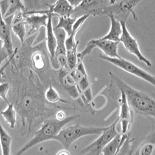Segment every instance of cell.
I'll list each match as a JSON object with an SVG mask.
<instances>
[{"label":"cell","mask_w":155,"mask_h":155,"mask_svg":"<svg viewBox=\"0 0 155 155\" xmlns=\"http://www.w3.org/2000/svg\"><path fill=\"white\" fill-rule=\"evenodd\" d=\"M26 25L23 11H18L13 15L11 19V29L16 37L19 39L22 45L24 44L25 38L26 35Z\"/></svg>","instance_id":"obj_11"},{"label":"cell","mask_w":155,"mask_h":155,"mask_svg":"<svg viewBox=\"0 0 155 155\" xmlns=\"http://www.w3.org/2000/svg\"><path fill=\"white\" fill-rule=\"evenodd\" d=\"M142 0H119L113 5H110L105 8L103 15H113L120 22H127L129 16L132 15L135 21H138V17L135 12V9Z\"/></svg>","instance_id":"obj_4"},{"label":"cell","mask_w":155,"mask_h":155,"mask_svg":"<svg viewBox=\"0 0 155 155\" xmlns=\"http://www.w3.org/2000/svg\"><path fill=\"white\" fill-rule=\"evenodd\" d=\"M9 55L7 51V50L4 47L1 51H0V67L2 66V64L4 61H5L8 57H9Z\"/></svg>","instance_id":"obj_32"},{"label":"cell","mask_w":155,"mask_h":155,"mask_svg":"<svg viewBox=\"0 0 155 155\" xmlns=\"http://www.w3.org/2000/svg\"><path fill=\"white\" fill-rule=\"evenodd\" d=\"M24 18L26 25L30 27L27 35H30L42 27H46L48 15L46 14H24Z\"/></svg>","instance_id":"obj_13"},{"label":"cell","mask_w":155,"mask_h":155,"mask_svg":"<svg viewBox=\"0 0 155 155\" xmlns=\"http://www.w3.org/2000/svg\"><path fill=\"white\" fill-rule=\"evenodd\" d=\"M118 134L116 129V121L109 127L99 135V137L91 144L84 148L81 153L85 155H101L103 149L109 142L113 139Z\"/></svg>","instance_id":"obj_7"},{"label":"cell","mask_w":155,"mask_h":155,"mask_svg":"<svg viewBox=\"0 0 155 155\" xmlns=\"http://www.w3.org/2000/svg\"><path fill=\"white\" fill-rule=\"evenodd\" d=\"M4 48V42L2 41V40L0 39V51Z\"/></svg>","instance_id":"obj_36"},{"label":"cell","mask_w":155,"mask_h":155,"mask_svg":"<svg viewBox=\"0 0 155 155\" xmlns=\"http://www.w3.org/2000/svg\"><path fill=\"white\" fill-rule=\"evenodd\" d=\"M82 1L83 0H67L70 5L74 9L78 7L81 4Z\"/></svg>","instance_id":"obj_33"},{"label":"cell","mask_w":155,"mask_h":155,"mask_svg":"<svg viewBox=\"0 0 155 155\" xmlns=\"http://www.w3.org/2000/svg\"><path fill=\"white\" fill-rule=\"evenodd\" d=\"M44 96L47 102L50 104H55L59 101L62 103L67 102L65 100L62 99L57 91L52 85L49 86L45 93H44Z\"/></svg>","instance_id":"obj_26"},{"label":"cell","mask_w":155,"mask_h":155,"mask_svg":"<svg viewBox=\"0 0 155 155\" xmlns=\"http://www.w3.org/2000/svg\"><path fill=\"white\" fill-rule=\"evenodd\" d=\"M106 128L87 127L77 123L67 127H64L53 140L58 142L64 149L68 150L78 140L89 135H100Z\"/></svg>","instance_id":"obj_3"},{"label":"cell","mask_w":155,"mask_h":155,"mask_svg":"<svg viewBox=\"0 0 155 155\" xmlns=\"http://www.w3.org/2000/svg\"><path fill=\"white\" fill-rule=\"evenodd\" d=\"M56 155H71L70 152L65 149H64L62 150H60Z\"/></svg>","instance_id":"obj_35"},{"label":"cell","mask_w":155,"mask_h":155,"mask_svg":"<svg viewBox=\"0 0 155 155\" xmlns=\"http://www.w3.org/2000/svg\"><path fill=\"white\" fill-rule=\"evenodd\" d=\"M89 17V16L84 15L80 16L77 19L75 22L74 23V25L73 26L72 31L71 35L70 36H67L65 41V46H66L67 50H68L71 48H72L77 43L78 40L76 41L75 36L78 32L81 30L83 25L85 22L86 21L87 19Z\"/></svg>","instance_id":"obj_20"},{"label":"cell","mask_w":155,"mask_h":155,"mask_svg":"<svg viewBox=\"0 0 155 155\" xmlns=\"http://www.w3.org/2000/svg\"><path fill=\"white\" fill-rule=\"evenodd\" d=\"M67 117L66 116L65 113L63 111H59L55 114V118L60 121L64 120Z\"/></svg>","instance_id":"obj_34"},{"label":"cell","mask_w":155,"mask_h":155,"mask_svg":"<svg viewBox=\"0 0 155 155\" xmlns=\"http://www.w3.org/2000/svg\"><path fill=\"white\" fill-rule=\"evenodd\" d=\"M23 7L24 13H31L40 10L39 0H21Z\"/></svg>","instance_id":"obj_28"},{"label":"cell","mask_w":155,"mask_h":155,"mask_svg":"<svg viewBox=\"0 0 155 155\" xmlns=\"http://www.w3.org/2000/svg\"><path fill=\"white\" fill-rule=\"evenodd\" d=\"M10 89V85L8 82H3L0 84V98L8 105L10 101L8 99V94Z\"/></svg>","instance_id":"obj_30"},{"label":"cell","mask_w":155,"mask_h":155,"mask_svg":"<svg viewBox=\"0 0 155 155\" xmlns=\"http://www.w3.org/2000/svg\"><path fill=\"white\" fill-rule=\"evenodd\" d=\"M123 27V33L120 39V43L131 54L135 56L140 62L145 64L148 67H151L152 64L142 53L137 40L135 39L128 30L125 22H121Z\"/></svg>","instance_id":"obj_9"},{"label":"cell","mask_w":155,"mask_h":155,"mask_svg":"<svg viewBox=\"0 0 155 155\" xmlns=\"http://www.w3.org/2000/svg\"><path fill=\"white\" fill-rule=\"evenodd\" d=\"M79 44V41L78 40L77 43L74 47L68 50H67V64L69 71L73 70L76 67L79 61L78 57V47Z\"/></svg>","instance_id":"obj_25"},{"label":"cell","mask_w":155,"mask_h":155,"mask_svg":"<svg viewBox=\"0 0 155 155\" xmlns=\"http://www.w3.org/2000/svg\"><path fill=\"white\" fill-rule=\"evenodd\" d=\"M134 138H131L129 134L116 155H134Z\"/></svg>","instance_id":"obj_27"},{"label":"cell","mask_w":155,"mask_h":155,"mask_svg":"<svg viewBox=\"0 0 155 155\" xmlns=\"http://www.w3.org/2000/svg\"><path fill=\"white\" fill-rule=\"evenodd\" d=\"M129 134H130L124 135H122L121 134H117L116 136L113 139L111 140L107 144V145L104 147L101 152L102 155H116Z\"/></svg>","instance_id":"obj_18"},{"label":"cell","mask_w":155,"mask_h":155,"mask_svg":"<svg viewBox=\"0 0 155 155\" xmlns=\"http://www.w3.org/2000/svg\"><path fill=\"white\" fill-rule=\"evenodd\" d=\"M99 57L125 72L141 79L155 87V77L141 68L124 58H110L105 55L101 54Z\"/></svg>","instance_id":"obj_5"},{"label":"cell","mask_w":155,"mask_h":155,"mask_svg":"<svg viewBox=\"0 0 155 155\" xmlns=\"http://www.w3.org/2000/svg\"><path fill=\"white\" fill-rule=\"evenodd\" d=\"M35 14H46L48 15L47 24L46 27V43L47 50L50 57V61L53 68L55 70H60L59 66L55 60V53L57 47V40L55 35L54 26L53 25V14L48 12L47 10H39L35 12Z\"/></svg>","instance_id":"obj_10"},{"label":"cell","mask_w":155,"mask_h":155,"mask_svg":"<svg viewBox=\"0 0 155 155\" xmlns=\"http://www.w3.org/2000/svg\"><path fill=\"white\" fill-rule=\"evenodd\" d=\"M110 19L111 26L108 33L101 39L120 42L123 33V27L121 22L117 20L113 15H107Z\"/></svg>","instance_id":"obj_17"},{"label":"cell","mask_w":155,"mask_h":155,"mask_svg":"<svg viewBox=\"0 0 155 155\" xmlns=\"http://www.w3.org/2000/svg\"><path fill=\"white\" fill-rule=\"evenodd\" d=\"M17 52H18V49H17V48H16L14 50V52L13 54L11 55L9 57V59L5 62V63L0 67V84L4 82L3 81V75H4V71H5V69L7 68L8 65L10 64V63L12 61V60H14Z\"/></svg>","instance_id":"obj_31"},{"label":"cell","mask_w":155,"mask_h":155,"mask_svg":"<svg viewBox=\"0 0 155 155\" xmlns=\"http://www.w3.org/2000/svg\"><path fill=\"white\" fill-rule=\"evenodd\" d=\"M58 21L55 26L56 29H61L66 32L67 36H70L72 31L73 26L77 18L72 16L58 17Z\"/></svg>","instance_id":"obj_24"},{"label":"cell","mask_w":155,"mask_h":155,"mask_svg":"<svg viewBox=\"0 0 155 155\" xmlns=\"http://www.w3.org/2000/svg\"><path fill=\"white\" fill-rule=\"evenodd\" d=\"M94 48H96V47L92 42V40L88 41V43L86 45L85 48L81 52H78V57L79 61H83L86 56L91 54Z\"/></svg>","instance_id":"obj_29"},{"label":"cell","mask_w":155,"mask_h":155,"mask_svg":"<svg viewBox=\"0 0 155 155\" xmlns=\"http://www.w3.org/2000/svg\"><path fill=\"white\" fill-rule=\"evenodd\" d=\"M110 5L109 0H83L78 7L74 9L71 16L78 18L84 15H103L104 10Z\"/></svg>","instance_id":"obj_8"},{"label":"cell","mask_w":155,"mask_h":155,"mask_svg":"<svg viewBox=\"0 0 155 155\" xmlns=\"http://www.w3.org/2000/svg\"><path fill=\"white\" fill-rule=\"evenodd\" d=\"M1 114L10 128L14 129L17 122V111L14 103L10 102L7 108L1 112Z\"/></svg>","instance_id":"obj_23"},{"label":"cell","mask_w":155,"mask_h":155,"mask_svg":"<svg viewBox=\"0 0 155 155\" xmlns=\"http://www.w3.org/2000/svg\"><path fill=\"white\" fill-rule=\"evenodd\" d=\"M96 48H98L104 53V55L110 58H120L118 50L120 42L113 41L109 40H104L101 38L92 39Z\"/></svg>","instance_id":"obj_14"},{"label":"cell","mask_w":155,"mask_h":155,"mask_svg":"<svg viewBox=\"0 0 155 155\" xmlns=\"http://www.w3.org/2000/svg\"><path fill=\"white\" fill-rule=\"evenodd\" d=\"M11 23L6 21L2 14L0 7V39L4 42V47L8 52L9 56L13 54L14 52L13 43L11 33Z\"/></svg>","instance_id":"obj_12"},{"label":"cell","mask_w":155,"mask_h":155,"mask_svg":"<svg viewBox=\"0 0 155 155\" xmlns=\"http://www.w3.org/2000/svg\"><path fill=\"white\" fill-rule=\"evenodd\" d=\"M48 9L47 10L53 15L58 17L71 16L74 8L68 2L67 0H57L53 4H48Z\"/></svg>","instance_id":"obj_15"},{"label":"cell","mask_w":155,"mask_h":155,"mask_svg":"<svg viewBox=\"0 0 155 155\" xmlns=\"http://www.w3.org/2000/svg\"><path fill=\"white\" fill-rule=\"evenodd\" d=\"M78 117H79V115L70 116L62 121L58 120L55 118L45 120L39 130L35 132L34 137L31 140L13 155H22L26 152L39 144L48 140H53L55 136L66 125Z\"/></svg>","instance_id":"obj_2"},{"label":"cell","mask_w":155,"mask_h":155,"mask_svg":"<svg viewBox=\"0 0 155 155\" xmlns=\"http://www.w3.org/2000/svg\"><path fill=\"white\" fill-rule=\"evenodd\" d=\"M109 2L110 5H113L116 2V0H109Z\"/></svg>","instance_id":"obj_37"},{"label":"cell","mask_w":155,"mask_h":155,"mask_svg":"<svg viewBox=\"0 0 155 155\" xmlns=\"http://www.w3.org/2000/svg\"><path fill=\"white\" fill-rule=\"evenodd\" d=\"M155 151V129L142 141L137 151V155H153Z\"/></svg>","instance_id":"obj_19"},{"label":"cell","mask_w":155,"mask_h":155,"mask_svg":"<svg viewBox=\"0 0 155 155\" xmlns=\"http://www.w3.org/2000/svg\"><path fill=\"white\" fill-rule=\"evenodd\" d=\"M54 30L57 40V47L55 53V57L56 60V58L58 57L67 55L65 41L67 38V35L66 32L61 29H56L54 27Z\"/></svg>","instance_id":"obj_21"},{"label":"cell","mask_w":155,"mask_h":155,"mask_svg":"<svg viewBox=\"0 0 155 155\" xmlns=\"http://www.w3.org/2000/svg\"><path fill=\"white\" fill-rule=\"evenodd\" d=\"M0 7L4 19H7L18 11L24 12V7L21 0H0Z\"/></svg>","instance_id":"obj_16"},{"label":"cell","mask_w":155,"mask_h":155,"mask_svg":"<svg viewBox=\"0 0 155 155\" xmlns=\"http://www.w3.org/2000/svg\"><path fill=\"white\" fill-rule=\"evenodd\" d=\"M120 92V97L118 99L119 114L117 119L116 129L118 134L122 135L129 134L132 126L134 114L130 108L125 93Z\"/></svg>","instance_id":"obj_6"},{"label":"cell","mask_w":155,"mask_h":155,"mask_svg":"<svg viewBox=\"0 0 155 155\" xmlns=\"http://www.w3.org/2000/svg\"><path fill=\"white\" fill-rule=\"evenodd\" d=\"M109 75L111 81L119 91L125 93L127 102L134 114L152 118L155 120V100L153 97L128 85L113 72H110Z\"/></svg>","instance_id":"obj_1"},{"label":"cell","mask_w":155,"mask_h":155,"mask_svg":"<svg viewBox=\"0 0 155 155\" xmlns=\"http://www.w3.org/2000/svg\"><path fill=\"white\" fill-rule=\"evenodd\" d=\"M12 138L4 128L0 121V147L2 155H11Z\"/></svg>","instance_id":"obj_22"}]
</instances>
